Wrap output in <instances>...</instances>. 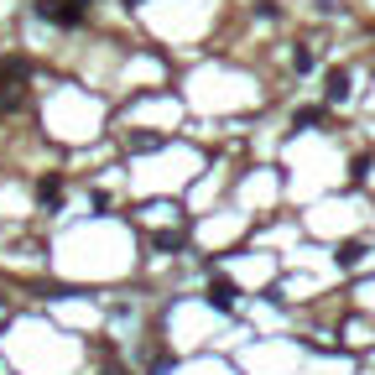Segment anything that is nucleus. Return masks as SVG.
I'll use <instances>...</instances> for the list:
<instances>
[{
  "instance_id": "nucleus-1",
  "label": "nucleus",
  "mask_w": 375,
  "mask_h": 375,
  "mask_svg": "<svg viewBox=\"0 0 375 375\" xmlns=\"http://www.w3.org/2000/svg\"><path fill=\"white\" fill-rule=\"evenodd\" d=\"M324 94H328L333 104H339V99H350V73H344V68H328V78H324Z\"/></svg>"
},
{
  "instance_id": "nucleus-2",
  "label": "nucleus",
  "mask_w": 375,
  "mask_h": 375,
  "mask_svg": "<svg viewBox=\"0 0 375 375\" xmlns=\"http://www.w3.org/2000/svg\"><path fill=\"white\" fill-rule=\"evenodd\" d=\"M37 198H42L47 209H58V204H63V178H58V172H47V178L37 183Z\"/></svg>"
},
{
  "instance_id": "nucleus-3",
  "label": "nucleus",
  "mask_w": 375,
  "mask_h": 375,
  "mask_svg": "<svg viewBox=\"0 0 375 375\" xmlns=\"http://www.w3.org/2000/svg\"><path fill=\"white\" fill-rule=\"evenodd\" d=\"M209 302L219 307V313H230V307H235V287H230L224 276H219V281H209Z\"/></svg>"
},
{
  "instance_id": "nucleus-4",
  "label": "nucleus",
  "mask_w": 375,
  "mask_h": 375,
  "mask_svg": "<svg viewBox=\"0 0 375 375\" xmlns=\"http://www.w3.org/2000/svg\"><path fill=\"white\" fill-rule=\"evenodd\" d=\"M125 146H130V152H156L162 136H125Z\"/></svg>"
},
{
  "instance_id": "nucleus-5",
  "label": "nucleus",
  "mask_w": 375,
  "mask_h": 375,
  "mask_svg": "<svg viewBox=\"0 0 375 375\" xmlns=\"http://www.w3.org/2000/svg\"><path fill=\"white\" fill-rule=\"evenodd\" d=\"M359 256H365V245H359V240H350V245L339 250V266H359Z\"/></svg>"
},
{
  "instance_id": "nucleus-6",
  "label": "nucleus",
  "mask_w": 375,
  "mask_h": 375,
  "mask_svg": "<svg viewBox=\"0 0 375 375\" xmlns=\"http://www.w3.org/2000/svg\"><path fill=\"white\" fill-rule=\"evenodd\" d=\"M292 68H297V73H313V52L297 47V52H292Z\"/></svg>"
},
{
  "instance_id": "nucleus-7",
  "label": "nucleus",
  "mask_w": 375,
  "mask_h": 375,
  "mask_svg": "<svg viewBox=\"0 0 375 375\" xmlns=\"http://www.w3.org/2000/svg\"><path fill=\"white\" fill-rule=\"evenodd\" d=\"M297 125H324V110H318V104H307V110H297Z\"/></svg>"
}]
</instances>
